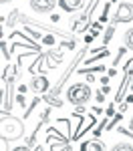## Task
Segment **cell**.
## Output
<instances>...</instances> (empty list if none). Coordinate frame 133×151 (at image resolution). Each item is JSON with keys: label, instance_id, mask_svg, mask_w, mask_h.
<instances>
[{"label": "cell", "instance_id": "12", "mask_svg": "<svg viewBox=\"0 0 133 151\" xmlns=\"http://www.w3.org/2000/svg\"><path fill=\"white\" fill-rule=\"evenodd\" d=\"M107 127V117H103V121L93 129V137H101V133H103V129Z\"/></svg>", "mask_w": 133, "mask_h": 151}, {"label": "cell", "instance_id": "16", "mask_svg": "<svg viewBox=\"0 0 133 151\" xmlns=\"http://www.w3.org/2000/svg\"><path fill=\"white\" fill-rule=\"evenodd\" d=\"M45 101L48 105H55V107H63V101H59V97H45Z\"/></svg>", "mask_w": 133, "mask_h": 151}, {"label": "cell", "instance_id": "31", "mask_svg": "<svg viewBox=\"0 0 133 151\" xmlns=\"http://www.w3.org/2000/svg\"><path fill=\"white\" fill-rule=\"evenodd\" d=\"M0 2H2V4H6V2H10V0H0Z\"/></svg>", "mask_w": 133, "mask_h": 151}, {"label": "cell", "instance_id": "25", "mask_svg": "<svg viewBox=\"0 0 133 151\" xmlns=\"http://www.w3.org/2000/svg\"><path fill=\"white\" fill-rule=\"evenodd\" d=\"M107 75H109V77H115V75H117V69H109Z\"/></svg>", "mask_w": 133, "mask_h": 151}, {"label": "cell", "instance_id": "30", "mask_svg": "<svg viewBox=\"0 0 133 151\" xmlns=\"http://www.w3.org/2000/svg\"><path fill=\"white\" fill-rule=\"evenodd\" d=\"M129 127H131V129H133V117H131V123H129Z\"/></svg>", "mask_w": 133, "mask_h": 151}, {"label": "cell", "instance_id": "15", "mask_svg": "<svg viewBox=\"0 0 133 151\" xmlns=\"http://www.w3.org/2000/svg\"><path fill=\"white\" fill-rule=\"evenodd\" d=\"M121 115H123L121 111H119V113H117V115H113V121H111V123H107V129H109V131H111V129H115V125H117V123H119L121 119H123V117H121Z\"/></svg>", "mask_w": 133, "mask_h": 151}, {"label": "cell", "instance_id": "9", "mask_svg": "<svg viewBox=\"0 0 133 151\" xmlns=\"http://www.w3.org/2000/svg\"><path fill=\"white\" fill-rule=\"evenodd\" d=\"M113 35H115V22H111L107 26V30H105V36H103V45H107L109 40L113 38Z\"/></svg>", "mask_w": 133, "mask_h": 151}, {"label": "cell", "instance_id": "27", "mask_svg": "<svg viewBox=\"0 0 133 151\" xmlns=\"http://www.w3.org/2000/svg\"><path fill=\"white\" fill-rule=\"evenodd\" d=\"M93 113H95V115H101L103 111H101V107H95V109H93Z\"/></svg>", "mask_w": 133, "mask_h": 151}, {"label": "cell", "instance_id": "24", "mask_svg": "<svg viewBox=\"0 0 133 151\" xmlns=\"http://www.w3.org/2000/svg\"><path fill=\"white\" fill-rule=\"evenodd\" d=\"M50 20H52V22H59L60 16H59V14H52V16H50Z\"/></svg>", "mask_w": 133, "mask_h": 151}, {"label": "cell", "instance_id": "10", "mask_svg": "<svg viewBox=\"0 0 133 151\" xmlns=\"http://www.w3.org/2000/svg\"><path fill=\"white\" fill-rule=\"evenodd\" d=\"M123 42H125V47L129 48V50H133V28H129V30L125 32V36H123Z\"/></svg>", "mask_w": 133, "mask_h": 151}, {"label": "cell", "instance_id": "28", "mask_svg": "<svg viewBox=\"0 0 133 151\" xmlns=\"http://www.w3.org/2000/svg\"><path fill=\"white\" fill-rule=\"evenodd\" d=\"M125 101H127V103H133V93L129 95V97H127V99H125Z\"/></svg>", "mask_w": 133, "mask_h": 151}, {"label": "cell", "instance_id": "17", "mask_svg": "<svg viewBox=\"0 0 133 151\" xmlns=\"http://www.w3.org/2000/svg\"><path fill=\"white\" fill-rule=\"evenodd\" d=\"M47 57L52 58V57H55V50H48ZM57 57H60V52H57ZM55 65H57V60H55V63H52V60H48V69H55Z\"/></svg>", "mask_w": 133, "mask_h": 151}, {"label": "cell", "instance_id": "20", "mask_svg": "<svg viewBox=\"0 0 133 151\" xmlns=\"http://www.w3.org/2000/svg\"><path fill=\"white\" fill-rule=\"evenodd\" d=\"M42 42H45V45H55V38H52V36H45Z\"/></svg>", "mask_w": 133, "mask_h": 151}, {"label": "cell", "instance_id": "21", "mask_svg": "<svg viewBox=\"0 0 133 151\" xmlns=\"http://www.w3.org/2000/svg\"><path fill=\"white\" fill-rule=\"evenodd\" d=\"M75 113H77V115H83V113H85V107H83V105H77Z\"/></svg>", "mask_w": 133, "mask_h": 151}, {"label": "cell", "instance_id": "3", "mask_svg": "<svg viewBox=\"0 0 133 151\" xmlns=\"http://www.w3.org/2000/svg\"><path fill=\"white\" fill-rule=\"evenodd\" d=\"M133 20V4L131 2H121L117 6V10L113 14V20L111 22L119 24V22H131Z\"/></svg>", "mask_w": 133, "mask_h": 151}, {"label": "cell", "instance_id": "32", "mask_svg": "<svg viewBox=\"0 0 133 151\" xmlns=\"http://www.w3.org/2000/svg\"><path fill=\"white\" fill-rule=\"evenodd\" d=\"M111 2H117V0H111Z\"/></svg>", "mask_w": 133, "mask_h": 151}, {"label": "cell", "instance_id": "22", "mask_svg": "<svg viewBox=\"0 0 133 151\" xmlns=\"http://www.w3.org/2000/svg\"><path fill=\"white\" fill-rule=\"evenodd\" d=\"M26 91H30L28 85H20V87H18V93H26Z\"/></svg>", "mask_w": 133, "mask_h": 151}, {"label": "cell", "instance_id": "14", "mask_svg": "<svg viewBox=\"0 0 133 151\" xmlns=\"http://www.w3.org/2000/svg\"><path fill=\"white\" fill-rule=\"evenodd\" d=\"M125 52H127V47H121L119 50H117V55L113 57V67H117V65H119V60L125 57Z\"/></svg>", "mask_w": 133, "mask_h": 151}, {"label": "cell", "instance_id": "7", "mask_svg": "<svg viewBox=\"0 0 133 151\" xmlns=\"http://www.w3.org/2000/svg\"><path fill=\"white\" fill-rule=\"evenodd\" d=\"M81 149L83 151H103L105 149V143L99 141V137H95V139H91V141H85L83 145H81Z\"/></svg>", "mask_w": 133, "mask_h": 151}, {"label": "cell", "instance_id": "13", "mask_svg": "<svg viewBox=\"0 0 133 151\" xmlns=\"http://www.w3.org/2000/svg\"><path fill=\"white\" fill-rule=\"evenodd\" d=\"M113 149L115 151H131L133 147H131V143H127V141H117V143H115V145H113Z\"/></svg>", "mask_w": 133, "mask_h": 151}, {"label": "cell", "instance_id": "11", "mask_svg": "<svg viewBox=\"0 0 133 151\" xmlns=\"http://www.w3.org/2000/svg\"><path fill=\"white\" fill-rule=\"evenodd\" d=\"M38 101H42V99H40V97L36 95L35 99H32V103H30V105H28V107H26V111H24V119H28V117H30V113L35 111V107H36V105H38Z\"/></svg>", "mask_w": 133, "mask_h": 151}, {"label": "cell", "instance_id": "18", "mask_svg": "<svg viewBox=\"0 0 133 151\" xmlns=\"http://www.w3.org/2000/svg\"><path fill=\"white\" fill-rule=\"evenodd\" d=\"M16 103L20 105V107H26V99H24V93H18V97H16Z\"/></svg>", "mask_w": 133, "mask_h": 151}, {"label": "cell", "instance_id": "23", "mask_svg": "<svg viewBox=\"0 0 133 151\" xmlns=\"http://www.w3.org/2000/svg\"><path fill=\"white\" fill-rule=\"evenodd\" d=\"M109 79H111L109 75H107V77H101V85H109Z\"/></svg>", "mask_w": 133, "mask_h": 151}, {"label": "cell", "instance_id": "26", "mask_svg": "<svg viewBox=\"0 0 133 151\" xmlns=\"http://www.w3.org/2000/svg\"><path fill=\"white\" fill-rule=\"evenodd\" d=\"M101 91H103V93H109V91H111V87H109V85H103V89H101Z\"/></svg>", "mask_w": 133, "mask_h": 151}, {"label": "cell", "instance_id": "8", "mask_svg": "<svg viewBox=\"0 0 133 151\" xmlns=\"http://www.w3.org/2000/svg\"><path fill=\"white\" fill-rule=\"evenodd\" d=\"M107 55H109L107 45H103L101 48H97V50H93V57H89L87 60H85V67H89V65H93V63H97L99 58H105Z\"/></svg>", "mask_w": 133, "mask_h": 151}, {"label": "cell", "instance_id": "19", "mask_svg": "<svg viewBox=\"0 0 133 151\" xmlns=\"http://www.w3.org/2000/svg\"><path fill=\"white\" fill-rule=\"evenodd\" d=\"M105 115H107V117H113V115H115V105H113V103H111V105L107 107V111H105Z\"/></svg>", "mask_w": 133, "mask_h": 151}, {"label": "cell", "instance_id": "1", "mask_svg": "<svg viewBox=\"0 0 133 151\" xmlns=\"http://www.w3.org/2000/svg\"><path fill=\"white\" fill-rule=\"evenodd\" d=\"M0 133H2V139L4 141H16L24 135V125L20 119L12 115L2 113V123H0Z\"/></svg>", "mask_w": 133, "mask_h": 151}, {"label": "cell", "instance_id": "5", "mask_svg": "<svg viewBox=\"0 0 133 151\" xmlns=\"http://www.w3.org/2000/svg\"><path fill=\"white\" fill-rule=\"evenodd\" d=\"M28 87H30V91L35 95H42V93H47V91H50V85H48V81L45 77H35Z\"/></svg>", "mask_w": 133, "mask_h": 151}, {"label": "cell", "instance_id": "4", "mask_svg": "<svg viewBox=\"0 0 133 151\" xmlns=\"http://www.w3.org/2000/svg\"><path fill=\"white\" fill-rule=\"evenodd\" d=\"M55 6H57L55 0H30V8L36 14H48L55 10Z\"/></svg>", "mask_w": 133, "mask_h": 151}, {"label": "cell", "instance_id": "6", "mask_svg": "<svg viewBox=\"0 0 133 151\" xmlns=\"http://www.w3.org/2000/svg\"><path fill=\"white\" fill-rule=\"evenodd\" d=\"M59 6H60V8H63L65 12H69V14H75V12L83 10L85 0H59Z\"/></svg>", "mask_w": 133, "mask_h": 151}, {"label": "cell", "instance_id": "2", "mask_svg": "<svg viewBox=\"0 0 133 151\" xmlns=\"http://www.w3.org/2000/svg\"><path fill=\"white\" fill-rule=\"evenodd\" d=\"M89 99H91V87L85 85V83H75L67 91V101L71 105H75V107L77 105H85Z\"/></svg>", "mask_w": 133, "mask_h": 151}, {"label": "cell", "instance_id": "29", "mask_svg": "<svg viewBox=\"0 0 133 151\" xmlns=\"http://www.w3.org/2000/svg\"><path fill=\"white\" fill-rule=\"evenodd\" d=\"M129 89H131V93H133V79L129 81Z\"/></svg>", "mask_w": 133, "mask_h": 151}]
</instances>
